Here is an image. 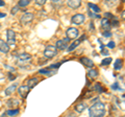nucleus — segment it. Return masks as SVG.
Instances as JSON below:
<instances>
[{
    "mask_svg": "<svg viewBox=\"0 0 125 117\" xmlns=\"http://www.w3.org/2000/svg\"><path fill=\"white\" fill-rule=\"evenodd\" d=\"M39 73L40 74H46V75H51L54 73V71H52V70H50V69H40L39 70Z\"/></svg>",
    "mask_w": 125,
    "mask_h": 117,
    "instance_id": "412c9836",
    "label": "nucleus"
},
{
    "mask_svg": "<svg viewBox=\"0 0 125 117\" xmlns=\"http://www.w3.org/2000/svg\"><path fill=\"white\" fill-rule=\"evenodd\" d=\"M39 83V79L38 77H32V79H29L26 81V86L28 87L29 89H32L33 87H36Z\"/></svg>",
    "mask_w": 125,
    "mask_h": 117,
    "instance_id": "ddd939ff",
    "label": "nucleus"
},
{
    "mask_svg": "<svg viewBox=\"0 0 125 117\" xmlns=\"http://www.w3.org/2000/svg\"><path fill=\"white\" fill-rule=\"evenodd\" d=\"M112 61H113V58H104V60H102V62H101V65L102 66H107L112 63Z\"/></svg>",
    "mask_w": 125,
    "mask_h": 117,
    "instance_id": "393cba45",
    "label": "nucleus"
},
{
    "mask_svg": "<svg viewBox=\"0 0 125 117\" xmlns=\"http://www.w3.org/2000/svg\"><path fill=\"white\" fill-rule=\"evenodd\" d=\"M88 75L91 80H95L97 76H98V71L96 69H90L88 72Z\"/></svg>",
    "mask_w": 125,
    "mask_h": 117,
    "instance_id": "f3484780",
    "label": "nucleus"
},
{
    "mask_svg": "<svg viewBox=\"0 0 125 117\" xmlns=\"http://www.w3.org/2000/svg\"><path fill=\"white\" fill-rule=\"evenodd\" d=\"M75 111L77 112V113H81V112H83V110H85V109H87V106H85L84 104H78V105H76L75 106Z\"/></svg>",
    "mask_w": 125,
    "mask_h": 117,
    "instance_id": "6ab92c4d",
    "label": "nucleus"
},
{
    "mask_svg": "<svg viewBox=\"0 0 125 117\" xmlns=\"http://www.w3.org/2000/svg\"><path fill=\"white\" fill-rule=\"evenodd\" d=\"M6 114L9 116H10V117L16 116V115L19 114V109H10V110H7Z\"/></svg>",
    "mask_w": 125,
    "mask_h": 117,
    "instance_id": "4be33fe9",
    "label": "nucleus"
},
{
    "mask_svg": "<svg viewBox=\"0 0 125 117\" xmlns=\"http://www.w3.org/2000/svg\"><path fill=\"white\" fill-rule=\"evenodd\" d=\"M112 26H113V27H118V26H119V21L116 19V17L113 19V21H112V23H111V27H112Z\"/></svg>",
    "mask_w": 125,
    "mask_h": 117,
    "instance_id": "cd10ccee",
    "label": "nucleus"
},
{
    "mask_svg": "<svg viewBox=\"0 0 125 117\" xmlns=\"http://www.w3.org/2000/svg\"><path fill=\"white\" fill-rule=\"evenodd\" d=\"M61 65H62V62H60V63H56V64H52V65L49 66L48 69H50V70H52V69H57Z\"/></svg>",
    "mask_w": 125,
    "mask_h": 117,
    "instance_id": "bb28decb",
    "label": "nucleus"
},
{
    "mask_svg": "<svg viewBox=\"0 0 125 117\" xmlns=\"http://www.w3.org/2000/svg\"><path fill=\"white\" fill-rule=\"evenodd\" d=\"M17 89V85H11V86H10L9 88H6L5 89V95H7V96H10V94H13V93L15 92V90Z\"/></svg>",
    "mask_w": 125,
    "mask_h": 117,
    "instance_id": "dca6fc26",
    "label": "nucleus"
},
{
    "mask_svg": "<svg viewBox=\"0 0 125 117\" xmlns=\"http://www.w3.org/2000/svg\"><path fill=\"white\" fill-rule=\"evenodd\" d=\"M45 3H46V0H37L36 1L37 5H44Z\"/></svg>",
    "mask_w": 125,
    "mask_h": 117,
    "instance_id": "473e14b6",
    "label": "nucleus"
},
{
    "mask_svg": "<svg viewBox=\"0 0 125 117\" xmlns=\"http://www.w3.org/2000/svg\"><path fill=\"white\" fill-rule=\"evenodd\" d=\"M84 20H85V18H84V16L83 14H76L71 18V22L73 23V24H76V25L83 24V23L84 22Z\"/></svg>",
    "mask_w": 125,
    "mask_h": 117,
    "instance_id": "20e7f679",
    "label": "nucleus"
},
{
    "mask_svg": "<svg viewBox=\"0 0 125 117\" xmlns=\"http://www.w3.org/2000/svg\"><path fill=\"white\" fill-rule=\"evenodd\" d=\"M83 40H85V35H83V36H81V38H79V39H77V40H75V41H74V42L72 43V44H71V45H70V46H69V47L67 48V50H68V52H71V51H73V50H74V49H75V48L77 47V46H78V45H79V44H80V43H81V42H83Z\"/></svg>",
    "mask_w": 125,
    "mask_h": 117,
    "instance_id": "423d86ee",
    "label": "nucleus"
},
{
    "mask_svg": "<svg viewBox=\"0 0 125 117\" xmlns=\"http://www.w3.org/2000/svg\"><path fill=\"white\" fill-rule=\"evenodd\" d=\"M105 114V105L103 103H95L89 109L90 117H103Z\"/></svg>",
    "mask_w": 125,
    "mask_h": 117,
    "instance_id": "f257e3e1",
    "label": "nucleus"
},
{
    "mask_svg": "<svg viewBox=\"0 0 125 117\" xmlns=\"http://www.w3.org/2000/svg\"><path fill=\"white\" fill-rule=\"evenodd\" d=\"M4 17H6L5 13H0V18H4Z\"/></svg>",
    "mask_w": 125,
    "mask_h": 117,
    "instance_id": "4c0bfd02",
    "label": "nucleus"
},
{
    "mask_svg": "<svg viewBox=\"0 0 125 117\" xmlns=\"http://www.w3.org/2000/svg\"><path fill=\"white\" fill-rule=\"evenodd\" d=\"M0 51L2 53H7L10 51V46L6 42H4V40L0 39Z\"/></svg>",
    "mask_w": 125,
    "mask_h": 117,
    "instance_id": "f8f14e48",
    "label": "nucleus"
},
{
    "mask_svg": "<svg viewBox=\"0 0 125 117\" xmlns=\"http://www.w3.org/2000/svg\"><path fill=\"white\" fill-rule=\"evenodd\" d=\"M66 35H67V38L68 39H75L78 37V29L75 28V27H70V28L67 29V32H66Z\"/></svg>",
    "mask_w": 125,
    "mask_h": 117,
    "instance_id": "6e6552de",
    "label": "nucleus"
},
{
    "mask_svg": "<svg viewBox=\"0 0 125 117\" xmlns=\"http://www.w3.org/2000/svg\"><path fill=\"white\" fill-rule=\"evenodd\" d=\"M101 54L102 56H108V51L106 49H102V51H101Z\"/></svg>",
    "mask_w": 125,
    "mask_h": 117,
    "instance_id": "e433bc0d",
    "label": "nucleus"
},
{
    "mask_svg": "<svg viewBox=\"0 0 125 117\" xmlns=\"http://www.w3.org/2000/svg\"><path fill=\"white\" fill-rule=\"evenodd\" d=\"M19 105V101L18 100H16V99H10V100H9L7 101V106L9 107H14V106H18Z\"/></svg>",
    "mask_w": 125,
    "mask_h": 117,
    "instance_id": "a878e982",
    "label": "nucleus"
},
{
    "mask_svg": "<svg viewBox=\"0 0 125 117\" xmlns=\"http://www.w3.org/2000/svg\"><path fill=\"white\" fill-rule=\"evenodd\" d=\"M18 58H19V61H20V62H28V61H30V60H31V56H30L29 53L24 52V53L19 54Z\"/></svg>",
    "mask_w": 125,
    "mask_h": 117,
    "instance_id": "2eb2a0df",
    "label": "nucleus"
},
{
    "mask_svg": "<svg viewBox=\"0 0 125 117\" xmlns=\"http://www.w3.org/2000/svg\"><path fill=\"white\" fill-rule=\"evenodd\" d=\"M30 3V1L29 0H20V1L18 2V6L19 7H24V6H27Z\"/></svg>",
    "mask_w": 125,
    "mask_h": 117,
    "instance_id": "b1692460",
    "label": "nucleus"
},
{
    "mask_svg": "<svg viewBox=\"0 0 125 117\" xmlns=\"http://www.w3.org/2000/svg\"><path fill=\"white\" fill-rule=\"evenodd\" d=\"M30 91V89L27 87V86H20V87L18 88V93L19 95H20L22 98H26L27 95H28V93Z\"/></svg>",
    "mask_w": 125,
    "mask_h": 117,
    "instance_id": "1a4fd4ad",
    "label": "nucleus"
},
{
    "mask_svg": "<svg viewBox=\"0 0 125 117\" xmlns=\"http://www.w3.org/2000/svg\"><path fill=\"white\" fill-rule=\"evenodd\" d=\"M5 5V2L2 1V0H0V6H4Z\"/></svg>",
    "mask_w": 125,
    "mask_h": 117,
    "instance_id": "58836bf2",
    "label": "nucleus"
},
{
    "mask_svg": "<svg viewBox=\"0 0 125 117\" xmlns=\"http://www.w3.org/2000/svg\"><path fill=\"white\" fill-rule=\"evenodd\" d=\"M67 5L71 7L72 10H77L81 5V1H79V0H68Z\"/></svg>",
    "mask_w": 125,
    "mask_h": 117,
    "instance_id": "9d476101",
    "label": "nucleus"
},
{
    "mask_svg": "<svg viewBox=\"0 0 125 117\" xmlns=\"http://www.w3.org/2000/svg\"><path fill=\"white\" fill-rule=\"evenodd\" d=\"M7 75H9V80H10V81H14V80L16 79V75L13 74L11 72H9V73H7Z\"/></svg>",
    "mask_w": 125,
    "mask_h": 117,
    "instance_id": "f704fd0d",
    "label": "nucleus"
},
{
    "mask_svg": "<svg viewBox=\"0 0 125 117\" xmlns=\"http://www.w3.org/2000/svg\"><path fill=\"white\" fill-rule=\"evenodd\" d=\"M80 63L83 65H84L85 67H88V68H93L94 67V62L89 58H85V57L81 58H80Z\"/></svg>",
    "mask_w": 125,
    "mask_h": 117,
    "instance_id": "9b49d317",
    "label": "nucleus"
},
{
    "mask_svg": "<svg viewBox=\"0 0 125 117\" xmlns=\"http://www.w3.org/2000/svg\"><path fill=\"white\" fill-rule=\"evenodd\" d=\"M56 54H57V49L55 48V46L49 45V46H47L44 50V56L47 58H52L55 57Z\"/></svg>",
    "mask_w": 125,
    "mask_h": 117,
    "instance_id": "f03ea898",
    "label": "nucleus"
},
{
    "mask_svg": "<svg viewBox=\"0 0 125 117\" xmlns=\"http://www.w3.org/2000/svg\"><path fill=\"white\" fill-rule=\"evenodd\" d=\"M123 67V61L121 60V58H118V60H116L115 61V63H114V68L115 70H121Z\"/></svg>",
    "mask_w": 125,
    "mask_h": 117,
    "instance_id": "a211bd4d",
    "label": "nucleus"
},
{
    "mask_svg": "<svg viewBox=\"0 0 125 117\" xmlns=\"http://www.w3.org/2000/svg\"><path fill=\"white\" fill-rule=\"evenodd\" d=\"M115 46H116V44H115L114 41H111V42L107 43V47L108 48H115Z\"/></svg>",
    "mask_w": 125,
    "mask_h": 117,
    "instance_id": "72a5a7b5",
    "label": "nucleus"
},
{
    "mask_svg": "<svg viewBox=\"0 0 125 117\" xmlns=\"http://www.w3.org/2000/svg\"><path fill=\"white\" fill-rule=\"evenodd\" d=\"M104 18H106L107 20H109V19H114L115 18V16L113 14H111V13H104Z\"/></svg>",
    "mask_w": 125,
    "mask_h": 117,
    "instance_id": "c85d7f7f",
    "label": "nucleus"
},
{
    "mask_svg": "<svg viewBox=\"0 0 125 117\" xmlns=\"http://www.w3.org/2000/svg\"><path fill=\"white\" fill-rule=\"evenodd\" d=\"M101 25H102V28L104 29V32H109L111 30V22L109 20H107L106 18H102V20H101Z\"/></svg>",
    "mask_w": 125,
    "mask_h": 117,
    "instance_id": "4468645a",
    "label": "nucleus"
},
{
    "mask_svg": "<svg viewBox=\"0 0 125 117\" xmlns=\"http://www.w3.org/2000/svg\"><path fill=\"white\" fill-rule=\"evenodd\" d=\"M18 12H19V6H18V5H16V6H14L13 9H11L10 13H11V15H15V14H17Z\"/></svg>",
    "mask_w": 125,
    "mask_h": 117,
    "instance_id": "c756f323",
    "label": "nucleus"
},
{
    "mask_svg": "<svg viewBox=\"0 0 125 117\" xmlns=\"http://www.w3.org/2000/svg\"><path fill=\"white\" fill-rule=\"evenodd\" d=\"M34 18V15L32 13H24L23 16H21L20 18V21L23 23V24H27V23H29L33 20Z\"/></svg>",
    "mask_w": 125,
    "mask_h": 117,
    "instance_id": "0eeeda50",
    "label": "nucleus"
},
{
    "mask_svg": "<svg viewBox=\"0 0 125 117\" xmlns=\"http://www.w3.org/2000/svg\"><path fill=\"white\" fill-rule=\"evenodd\" d=\"M94 89L98 92V93H103L104 92V89L102 87V85H101L100 83H96L95 86H94Z\"/></svg>",
    "mask_w": 125,
    "mask_h": 117,
    "instance_id": "5701e85b",
    "label": "nucleus"
},
{
    "mask_svg": "<svg viewBox=\"0 0 125 117\" xmlns=\"http://www.w3.org/2000/svg\"><path fill=\"white\" fill-rule=\"evenodd\" d=\"M89 15H90V17H92L93 19H99V18H101L99 15H96V14H93V13H91V12H89Z\"/></svg>",
    "mask_w": 125,
    "mask_h": 117,
    "instance_id": "2f4dec72",
    "label": "nucleus"
},
{
    "mask_svg": "<svg viewBox=\"0 0 125 117\" xmlns=\"http://www.w3.org/2000/svg\"><path fill=\"white\" fill-rule=\"evenodd\" d=\"M112 36V33L111 32H104L103 33V37H105V38H109Z\"/></svg>",
    "mask_w": 125,
    "mask_h": 117,
    "instance_id": "c9c22d12",
    "label": "nucleus"
},
{
    "mask_svg": "<svg viewBox=\"0 0 125 117\" xmlns=\"http://www.w3.org/2000/svg\"><path fill=\"white\" fill-rule=\"evenodd\" d=\"M112 89L113 90H121V88L119 87V85H118V83H114L112 85Z\"/></svg>",
    "mask_w": 125,
    "mask_h": 117,
    "instance_id": "7c9ffc66",
    "label": "nucleus"
},
{
    "mask_svg": "<svg viewBox=\"0 0 125 117\" xmlns=\"http://www.w3.org/2000/svg\"><path fill=\"white\" fill-rule=\"evenodd\" d=\"M88 6L90 7V9H91V11H93L94 12V13H100V7L98 6V5H96V4H94V3H91V2H90V3H88Z\"/></svg>",
    "mask_w": 125,
    "mask_h": 117,
    "instance_id": "aec40b11",
    "label": "nucleus"
},
{
    "mask_svg": "<svg viewBox=\"0 0 125 117\" xmlns=\"http://www.w3.org/2000/svg\"><path fill=\"white\" fill-rule=\"evenodd\" d=\"M6 38H7V44L10 45H14L16 43V34L13 29H7L6 30Z\"/></svg>",
    "mask_w": 125,
    "mask_h": 117,
    "instance_id": "7ed1b4c3",
    "label": "nucleus"
},
{
    "mask_svg": "<svg viewBox=\"0 0 125 117\" xmlns=\"http://www.w3.org/2000/svg\"><path fill=\"white\" fill-rule=\"evenodd\" d=\"M68 42H70V39H68V38L62 39V40H58L55 43V48L60 49V50L66 49V48H67V46H68Z\"/></svg>",
    "mask_w": 125,
    "mask_h": 117,
    "instance_id": "39448f33",
    "label": "nucleus"
}]
</instances>
